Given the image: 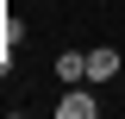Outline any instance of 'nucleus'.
Here are the masks:
<instances>
[{
	"label": "nucleus",
	"mask_w": 125,
	"mask_h": 119,
	"mask_svg": "<svg viewBox=\"0 0 125 119\" xmlns=\"http://www.w3.org/2000/svg\"><path fill=\"white\" fill-rule=\"evenodd\" d=\"M13 75V44H0V82Z\"/></svg>",
	"instance_id": "20e7f679"
},
{
	"label": "nucleus",
	"mask_w": 125,
	"mask_h": 119,
	"mask_svg": "<svg viewBox=\"0 0 125 119\" xmlns=\"http://www.w3.org/2000/svg\"><path fill=\"white\" fill-rule=\"evenodd\" d=\"M125 75V50L119 44H88V82L94 88H106V82H119Z\"/></svg>",
	"instance_id": "f257e3e1"
},
{
	"label": "nucleus",
	"mask_w": 125,
	"mask_h": 119,
	"mask_svg": "<svg viewBox=\"0 0 125 119\" xmlns=\"http://www.w3.org/2000/svg\"><path fill=\"white\" fill-rule=\"evenodd\" d=\"M50 75H56L62 88H69V82H88V50H56V57H50Z\"/></svg>",
	"instance_id": "7ed1b4c3"
},
{
	"label": "nucleus",
	"mask_w": 125,
	"mask_h": 119,
	"mask_svg": "<svg viewBox=\"0 0 125 119\" xmlns=\"http://www.w3.org/2000/svg\"><path fill=\"white\" fill-rule=\"evenodd\" d=\"M88 88H94V82H88ZM88 88H81V82H69V88L56 94V119H94V113H100V100H94Z\"/></svg>",
	"instance_id": "f03ea898"
},
{
	"label": "nucleus",
	"mask_w": 125,
	"mask_h": 119,
	"mask_svg": "<svg viewBox=\"0 0 125 119\" xmlns=\"http://www.w3.org/2000/svg\"><path fill=\"white\" fill-rule=\"evenodd\" d=\"M25 6H44V0H25Z\"/></svg>",
	"instance_id": "39448f33"
}]
</instances>
